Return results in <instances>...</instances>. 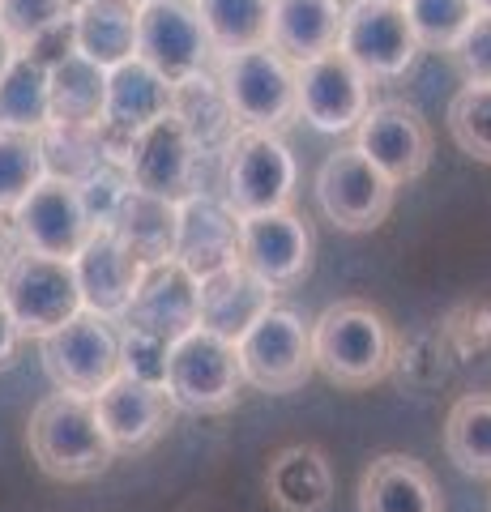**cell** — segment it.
I'll return each instance as SVG.
<instances>
[{"instance_id": "cell-32", "label": "cell", "mask_w": 491, "mask_h": 512, "mask_svg": "<svg viewBox=\"0 0 491 512\" xmlns=\"http://www.w3.org/2000/svg\"><path fill=\"white\" fill-rule=\"evenodd\" d=\"M449 137L474 163L491 167V86L483 82H466L462 90L449 99Z\"/></svg>"}, {"instance_id": "cell-40", "label": "cell", "mask_w": 491, "mask_h": 512, "mask_svg": "<svg viewBox=\"0 0 491 512\" xmlns=\"http://www.w3.org/2000/svg\"><path fill=\"white\" fill-rule=\"evenodd\" d=\"M474 9H479V13H491V0H474Z\"/></svg>"}, {"instance_id": "cell-25", "label": "cell", "mask_w": 491, "mask_h": 512, "mask_svg": "<svg viewBox=\"0 0 491 512\" xmlns=\"http://www.w3.org/2000/svg\"><path fill=\"white\" fill-rule=\"evenodd\" d=\"M342 9V0H269V47L295 64L334 52Z\"/></svg>"}, {"instance_id": "cell-1", "label": "cell", "mask_w": 491, "mask_h": 512, "mask_svg": "<svg viewBox=\"0 0 491 512\" xmlns=\"http://www.w3.org/2000/svg\"><path fill=\"white\" fill-rule=\"evenodd\" d=\"M312 367L338 389H372L398 363V333L368 299H338L308 325Z\"/></svg>"}, {"instance_id": "cell-15", "label": "cell", "mask_w": 491, "mask_h": 512, "mask_svg": "<svg viewBox=\"0 0 491 512\" xmlns=\"http://www.w3.org/2000/svg\"><path fill=\"white\" fill-rule=\"evenodd\" d=\"M90 402H94V414H99V427L116 448V457L150 453L167 436L171 419H176V406H171L163 384L150 376H137L129 367H120Z\"/></svg>"}, {"instance_id": "cell-17", "label": "cell", "mask_w": 491, "mask_h": 512, "mask_svg": "<svg viewBox=\"0 0 491 512\" xmlns=\"http://www.w3.org/2000/svg\"><path fill=\"white\" fill-rule=\"evenodd\" d=\"M197 141L184 128V120L176 111H163L158 120H150L146 128H137L124 146L120 163L129 171V184L141 192H154V197H171L180 201L193 192V175H197Z\"/></svg>"}, {"instance_id": "cell-3", "label": "cell", "mask_w": 491, "mask_h": 512, "mask_svg": "<svg viewBox=\"0 0 491 512\" xmlns=\"http://www.w3.org/2000/svg\"><path fill=\"white\" fill-rule=\"evenodd\" d=\"M214 82L223 90V103L231 111L235 128H265L282 133L295 116V60H287L278 47H240V52L214 56Z\"/></svg>"}, {"instance_id": "cell-28", "label": "cell", "mask_w": 491, "mask_h": 512, "mask_svg": "<svg viewBox=\"0 0 491 512\" xmlns=\"http://www.w3.org/2000/svg\"><path fill=\"white\" fill-rule=\"evenodd\" d=\"M52 124V82L47 64L18 52L0 73V133H43Z\"/></svg>"}, {"instance_id": "cell-34", "label": "cell", "mask_w": 491, "mask_h": 512, "mask_svg": "<svg viewBox=\"0 0 491 512\" xmlns=\"http://www.w3.org/2000/svg\"><path fill=\"white\" fill-rule=\"evenodd\" d=\"M410 30L423 52H449L457 35L474 22V0H402Z\"/></svg>"}, {"instance_id": "cell-9", "label": "cell", "mask_w": 491, "mask_h": 512, "mask_svg": "<svg viewBox=\"0 0 491 512\" xmlns=\"http://www.w3.org/2000/svg\"><path fill=\"white\" fill-rule=\"evenodd\" d=\"M312 192H316V210L346 235L376 231L389 218L393 201H398V184L380 167H372L355 146L334 150L316 167Z\"/></svg>"}, {"instance_id": "cell-2", "label": "cell", "mask_w": 491, "mask_h": 512, "mask_svg": "<svg viewBox=\"0 0 491 512\" xmlns=\"http://www.w3.org/2000/svg\"><path fill=\"white\" fill-rule=\"evenodd\" d=\"M26 448L35 457V466L56 478V483H90L112 470L116 448L99 427L94 402L82 393H47L30 414L26 427Z\"/></svg>"}, {"instance_id": "cell-21", "label": "cell", "mask_w": 491, "mask_h": 512, "mask_svg": "<svg viewBox=\"0 0 491 512\" xmlns=\"http://www.w3.org/2000/svg\"><path fill=\"white\" fill-rule=\"evenodd\" d=\"M235 231H240V218L231 214V205L223 197L193 188L188 197H180V227H176V252L171 256L193 269L197 278H205L240 256Z\"/></svg>"}, {"instance_id": "cell-11", "label": "cell", "mask_w": 491, "mask_h": 512, "mask_svg": "<svg viewBox=\"0 0 491 512\" xmlns=\"http://www.w3.org/2000/svg\"><path fill=\"white\" fill-rule=\"evenodd\" d=\"M338 52H346L372 82H398L415 69L419 39L398 0H351L342 9Z\"/></svg>"}, {"instance_id": "cell-36", "label": "cell", "mask_w": 491, "mask_h": 512, "mask_svg": "<svg viewBox=\"0 0 491 512\" xmlns=\"http://www.w3.org/2000/svg\"><path fill=\"white\" fill-rule=\"evenodd\" d=\"M449 56H453L457 73H462L466 82L491 86V13H474V22L457 35Z\"/></svg>"}, {"instance_id": "cell-35", "label": "cell", "mask_w": 491, "mask_h": 512, "mask_svg": "<svg viewBox=\"0 0 491 512\" xmlns=\"http://www.w3.org/2000/svg\"><path fill=\"white\" fill-rule=\"evenodd\" d=\"M69 13L73 0H0V26L18 43V52L47 30H56L60 22H69Z\"/></svg>"}, {"instance_id": "cell-33", "label": "cell", "mask_w": 491, "mask_h": 512, "mask_svg": "<svg viewBox=\"0 0 491 512\" xmlns=\"http://www.w3.org/2000/svg\"><path fill=\"white\" fill-rule=\"evenodd\" d=\"M43 175H47V158L35 133H0V214H13V205Z\"/></svg>"}, {"instance_id": "cell-5", "label": "cell", "mask_w": 491, "mask_h": 512, "mask_svg": "<svg viewBox=\"0 0 491 512\" xmlns=\"http://www.w3.org/2000/svg\"><path fill=\"white\" fill-rule=\"evenodd\" d=\"M295 180H299V167L282 133L235 128V137L227 141V167H223V201L231 205L235 218L287 210L295 201Z\"/></svg>"}, {"instance_id": "cell-23", "label": "cell", "mask_w": 491, "mask_h": 512, "mask_svg": "<svg viewBox=\"0 0 491 512\" xmlns=\"http://www.w3.org/2000/svg\"><path fill=\"white\" fill-rule=\"evenodd\" d=\"M274 295H278L274 286L265 278H257L240 256H235V261H227L223 269H214V274L201 278V320L197 325L235 342L269 303H278Z\"/></svg>"}, {"instance_id": "cell-38", "label": "cell", "mask_w": 491, "mask_h": 512, "mask_svg": "<svg viewBox=\"0 0 491 512\" xmlns=\"http://www.w3.org/2000/svg\"><path fill=\"white\" fill-rule=\"evenodd\" d=\"M13 56H18V43H13V39L5 35V26H0V73L9 69V60H13Z\"/></svg>"}, {"instance_id": "cell-16", "label": "cell", "mask_w": 491, "mask_h": 512, "mask_svg": "<svg viewBox=\"0 0 491 512\" xmlns=\"http://www.w3.org/2000/svg\"><path fill=\"white\" fill-rule=\"evenodd\" d=\"M355 150L398 188H406L432 167L436 141L419 107H410L406 99H380L355 124Z\"/></svg>"}, {"instance_id": "cell-18", "label": "cell", "mask_w": 491, "mask_h": 512, "mask_svg": "<svg viewBox=\"0 0 491 512\" xmlns=\"http://www.w3.org/2000/svg\"><path fill=\"white\" fill-rule=\"evenodd\" d=\"M240 261L257 278H265L274 291H291L312 274V227L299 218L291 205L287 210H265V214H244L240 231Z\"/></svg>"}, {"instance_id": "cell-6", "label": "cell", "mask_w": 491, "mask_h": 512, "mask_svg": "<svg viewBox=\"0 0 491 512\" xmlns=\"http://www.w3.org/2000/svg\"><path fill=\"white\" fill-rule=\"evenodd\" d=\"M39 359L56 389L94 397L124 367V333L116 329L112 316L82 308L77 316H69L65 325L43 333Z\"/></svg>"}, {"instance_id": "cell-8", "label": "cell", "mask_w": 491, "mask_h": 512, "mask_svg": "<svg viewBox=\"0 0 491 512\" xmlns=\"http://www.w3.org/2000/svg\"><path fill=\"white\" fill-rule=\"evenodd\" d=\"M0 299L18 320L22 338H43L69 316L82 312V291H77L73 261L60 256H39L18 248L0 265Z\"/></svg>"}, {"instance_id": "cell-7", "label": "cell", "mask_w": 491, "mask_h": 512, "mask_svg": "<svg viewBox=\"0 0 491 512\" xmlns=\"http://www.w3.org/2000/svg\"><path fill=\"white\" fill-rule=\"evenodd\" d=\"M235 355H240L244 384L261 393H295L316 372L308 320L295 308H282V303H269L235 338Z\"/></svg>"}, {"instance_id": "cell-19", "label": "cell", "mask_w": 491, "mask_h": 512, "mask_svg": "<svg viewBox=\"0 0 491 512\" xmlns=\"http://www.w3.org/2000/svg\"><path fill=\"white\" fill-rule=\"evenodd\" d=\"M171 86L163 73L150 69L141 56H129L107 69V90H103V116H99V137L103 154L120 158L129 137L137 128H146L163 111H171Z\"/></svg>"}, {"instance_id": "cell-4", "label": "cell", "mask_w": 491, "mask_h": 512, "mask_svg": "<svg viewBox=\"0 0 491 512\" xmlns=\"http://www.w3.org/2000/svg\"><path fill=\"white\" fill-rule=\"evenodd\" d=\"M163 389L171 406L184 414H227L240 406L244 393V372L235 342L223 333L193 325L180 333L176 342H167L163 355Z\"/></svg>"}, {"instance_id": "cell-12", "label": "cell", "mask_w": 491, "mask_h": 512, "mask_svg": "<svg viewBox=\"0 0 491 512\" xmlns=\"http://www.w3.org/2000/svg\"><path fill=\"white\" fill-rule=\"evenodd\" d=\"M137 56L171 86L214 64V43L193 0H137Z\"/></svg>"}, {"instance_id": "cell-41", "label": "cell", "mask_w": 491, "mask_h": 512, "mask_svg": "<svg viewBox=\"0 0 491 512\" xmlns=\"http://www.w3.org/2000/svg\"><path fill=\"white\" fill-rule=\"evenodd\" d=\"M73 5H82V0H73Z\"/></svg>"}, {"instance_id": "cell-29", "label": "cell", "mask_w": 491, "mask_h": 512, "mask_svg": "<svg viewBox=\"0 0 491 512\" xmlns=\"http://www.w3.org/2000/svg\"><path fill=\"white\" fill-rule=\"evenodd\" d=\"M52 82V120L56 124H99L103 116V90H107V69H99L82 52L60 56L47 69Z\"/></svg>"}, {"instance_id": "cell-27", "label": "cell", "mask_w": 491, "mask_h": 512, "mask_svg": "<svg viewBox=\"0 0 491 512\" xmlns=\"http://www.w3.org/2000/svg\"><path fill=\"white\" fill-rule=\"evenodd\" d=\"M141 265L150 261H167L176 252V227H180V201L171 197H154V192L129 188L124 201L116 205L112 222H107Z\"/></svg>"}, {"instance_id": "cell-37", "label": "cell", "mask_w": 491, "mask_h": 512, "mask_svg": "<svg viewBox=\"0 0 491 512\" xmlns=\"http://www.w3.org/2000/svg\"><path fill=\"white\" fill-rule=\"evenodd\" d=\"M18 346H22V329H18V320H13V312L5 308V299H0V367L13 363Z\"/></svg>"}, {"instance_id": "cell-20", "label": "cell", "mask_w": 491, "mask_h": 512, "mask_svg": "<svg viewBox=\"0 0 491 512\" xmlns=\"http://www.w3.org/2000/svg\"><path fill=\"white\" fill-rule=\"evenodd\" d=\"M141 269H146V265H141L137 256L124 248V239L112 227H94L90 239L73 256V274H77V291H82V308L120 320L124 308H129L133 291H137Z\"/></svg>"}, {"instance_id": "cell-30", "label": "cell", "mask_w": 491, "mask_h": 512, "mask_svg": "<svg viewBox=\"0 0 491 512\" xmlns=\"http://www.w3.org/2000/svg\"><path fill=\"white\" fill-rule=\"evenodd\" d=\"M445 453L462 474L491 483V393L457 397L445 419Z\"/></svg>"}, {"instance_id": "cell-42", "label": "cell", "mask_w": 491, "mask_h": 512, "mask_svg": "<svg viewBox=\"0 0 491 512\" xmlns=\"http://www.w3.org/2000/svg\"><path fill=\"white\" fill-rule=\"evenodd\" d=\"M398 5H402V0H398Z\"/></svg>"}, {"instance_id": "cell-31", "label": "cell", "mask_w": 491, "mask_h": 512, "mask_svg": "<svg viewBox=\"0 0 491 512\" xmlns=\"http://www.w3.org/2000/svg\"><path fill=\"white\" fill-rule=\"evenodd\" d=\"M201 26L218 52L269 43V0H193Z\"/></svg>"}, {"instance_id": "cell-10", "label": "cell", "mask_w": 491, "mask_h": 512, "mask_svg": "<svg viewBox=\"0 0 491 512\" xmlns=\"http://www.w3.org/2000/svg\"><path fill=\"white\" fill-rule=\"evenodd\" d=\"M368 107L372 77L338 47L295 64V116L316 133H355Z\"/></svg>"}, {"instance_id": "cell-22", "label": "cell", "mask_w": 491, "mask_h": 512, "mask_svg": "<svg viewBox=\"0 0 491 512\" xmlns=\"http://www.w3.org/2000/svg\"><path fill=\"white\" fill-rule=\"evenodd\" d=\"M359 512H445V495L419 457L385 453L359 478Z\"/></svg>"}, {"instance_id": "cell-24", "label": "cell", "mask_w": 491, "mask_h": 512, "mask_svg": "<svg viewBox=\"0 0 491 512\" xmlns=\"http://www.w3.org/2000/svg\"><path fill=\"white\" fill-rule=\"evenodd\" d=\"M269 504L278 512H325L334 504V470L316 444H287L265 470Z\"/></svg>"}, {"instance_id": "cell-39", "label": "cell", "mask_w": 491, "mask_h": 512, "mask_svg": "<svg viewBox=\"0 0 491 512\" xmlns=\"http://www.w3.org/2000/svg\"><path fill=\"white\" fill-rule=\"evenodd\" d=\"M5 222H9V214H0V265L9 261V231H5Z\"/></svg>"}, {"instance_id": "cell-14", "label": "cell", "mask_w": 491, "mask_h": 512, "mask_svg": "<svg viewBox=\"0 0 491 512\" xmlns=\"http://www.w3.org/2000/svg\"><path fill=\"white\" fill-rule=\"evenodd\" d=\"M197 320H201V278L188 265H180L176 256H167V261H150L141 269L137 291L116 325H124V333L167 346L193 329Z\"/></svg>"}, {"instance_id": "cell-13", "label": "cell", "mask_w": 491, "mask_h": 512, "mask_svg": "<svg viewBox=\"0 0 491 512\" xmlns=\"http://www.w3.org/2000/svg\"><path fill=\"white\" fill-rule=\"evenodd\" d=\"M9 227H13V235H18V248L39 252V256H60V261H73L77 248L90 239L94 222H90L86 205H82L77 180L47 171L43 180L30 188L18 205H13Z\"/></svg>"}, {"instance_id": "cell-26", "label": "cell", "mask_w": 491, "mask_h": 512, "mask_svg": "<svg viewBox=\"0 0 491 512\" xmlns=\"http://www.w3.org/2000/svg\"><path fill=\"white\" fill-rule=\"evenodd\" d=\"M69 22L73 47L99 69L137 56V0H82Z\"/></svg>"}]
</instances>
